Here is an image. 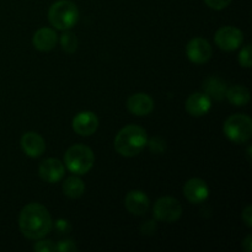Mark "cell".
<instances>
[{
  "label": "cell",
  "mask_w": 252,
  "mask_h": 252,
  "mask_svg": "<svg viewBox=\"0 0 252 252\" xmlns=\"http://www.w3.org/2000/svg\"><path fill=\"white\" fill-rule=\"evenodd\" d=\"M239 63H240L241 66L244 68H251V46L248 44V46L244 47L241 49L240 54H239Z\"/></svg>",
  "instance_id": "44dd1931"
},
{
  "label": "cell",
  "mask_w": 252,
  "mask_h": 252,
  "mask_svg": "<svg viewBox=\"0 0 252 252\" xmlns=\"http://www.w3.org/2000/svg\"><path fill=\"white\" fill-rule=\"evenodd\" d=\"M85 191V185L83 180H80L76 176H70L64 181L63 184V192L69 198H79L84 194Z\"/></svg>",
  "instance_id": "d6986e66"
},
{
  "label": "cell",
  "mask_w": 252,
  "mask_h": 252,
  "mask_svg": "<svg viewBox=\"0 0 252 252\" xmlns=\"http://www.w3.org/2000/svg\"><path fill=\"white\" fill-rule=\"evenodd\" d=\"M243 220L244 223L246 224L248 228H251L252 226V207L248 206L243 211Z\"/></svg>",
  "instance_id": "484cf974"
},
{
  "label": "cell",
  "mask_w": 252,
  "mask_h": 252,
  "mask_svg": "<svg viewBox=\"0 0 252 252\" xmlns=\"http://www.w3.org/2000/svg\"><path fill=\"white\" fill-rule=\"evenodd\" d=\"M98 127V118L97 116L90 111H84V112L78 113L73 118V129L75 133L83 137H89L94 134Z\"/></svg>",
  "instance_id": "9c48e42d"
},
{
  "label": "cell",
  "mask_w": 252,
  "mask_h": 252,
  "mask_svg": "<svg viewBox=\"0 0 252 252\" xmlns=\"http://www.w3.org/2000/svg\"><path fill=\"white\" fill-rule=\"evenodd\" d=\"M184 194L187 201L193 204H198L208 198L209 189L203 180L191 179L185 184Z\"/></svg>",
  "instance_id": "30bf717a"
},
{
  "label": "cell",
  "mask_w": 252,
  "mask_h": 252,
  "mask_svg": "<svg viewBox=\"0 0 252 252\" xmlns=\"http://www.w3.org/2000/svg\"><path fill=\"white\" fill-rule=\"evenodd\" d=\"M149 148L155 154H160V153L165 152V149H166V143L162 138L154 137L149 140Z\"/></svg>",
  "instance_id": "7402d4cb"
},
{
  "label": "cell",
  "mask_w": 252,
  "mask_h": 252,
  "mask_svg": "<svg viewBox=\"0 0 252 252\" xmlns=\"http://www.w3.org/2000/svg\"><path fill=\"white\" fill-rule=\"evenodd\" d=\"M217 46L226 52L235 51L243 43L244 34L239 29L233 26H224L217 31L216 37Z\"/></svg>",
  "instance_id": "52a82bcc"
},
{
  "label": "cell",
  "mask_w": 252,
  "mask_h": 252,
  "mask_svg": "<svg viewBox=\"0 0 252 252\" xmlns=\"http://www.w3.org/2000/svg\"><path fill=\"white\" fill-rule=\"evenodd\" d=\"M243 248L246 252H251L252 250V236L248 235L245 240L243 241Z\"/></svg>",
  "instance_id": "4316f807"
},
{
  "label": "cell",
  "mask_w": 252,
  "mask_h": 252,
  "mask_svg": "<svg viewBox=\"0 0 252 252\" xmlns=\"http://www.w3.org/2000/svg\"><path fill=\"white\" fill-rule=\"evenodd\" d=\"M21 148L29 157L38 158L46 150V143L38 133L27 132L21 138Z\"/></svg>",
  "instance_id": "7c38bea8"
},
{
  "label": "cell",
  "mask_w": 252,
  "mask_h": 252,
  "mask_svg": "<svg viewBox=\"0 0 252 252\" xmlns=\"http://www.w3.org/2000/svg\"><path fill=\"white\" fill-rule=\"evenodd\" d=\"M66 169L76 175H85L90 171L95 162L93 150L83 144H75L66 150L64 155Z\"/></svg>",
  "instance_id": "277c9868"
},
{
  "label": "cell",
  "mask_w": 252,
  "mask_h": 252,
  "mask_svg": "<svg viewBox=\"0 0 252 252\" xmlns=\"http://www.w3.org/2000/svg\"><path fill=\"white\" fill-rule=\"evenodd\" d=\"M226 98L235 106H245L250 101V93L243 85H233L226 89Z\"/></svg>",
  "instance_id": "ac0fdd59"
},
{
  "label": "cell",
  "mask_w": 252,
  "mask_h": 252,
  "mask_svg": "<svg viewBox=\"0 0 252 252\" xmlns=\"http://www.w3.org/2000/svg\"><path fill=\"white\" fill-rule=\"evenodd\" d=\"M206 4L213 10H223L231 2V0H204Z\"/></svg>",
  "instance_id": "d4e9b609"
},
{
  "label": "cell",
  "mask_w": 252,
  "mask_h": 252,
  "mask_svg": "<svg viewBox=\"0 0 252 252\" xmlns=\"http://www.w3.org/2000/svg\"><path fill=\"white\" fill-rule=\"evenodd\" d=\"M186 53L192 63L204 64L211 59L212 47L207 39L197 37L189 42L186 47Z\"/></svg>",
  "instance_id": "ba28073f"
},
{
  "label": "cell",
  "mask_w": 252,
  "mask_h": 252,
  "mask_svg": "<svg viewBox=\"0 0 252 252\" xmlns=\"http://www.w3.org/2000/svg\"><path fill=\"white\" fill-rule=\"evenodd\" d=\"M212 100L202 93L192 94L186 101V110L187 112L194 117H201L204 116L209 110H211Z\"/></svg>",
  "instance_id": "9a60e30c"
},
{
  "label": "cell",
  "mask_w": 252,
  "mask_h": 252,
  "mask_svg": "<svg viewBox=\"0 0 252 252\" xmlns=\"http://www.w3.org/2000/svg\"><path fill=\"white\" fill-rule=\"evenodd\" d=\"M61 44L63 51H65L66 53H74L78 48V38H76L75 34L73 32H69L66 30L61 37Z\"/></svg>",
  "instance_id": "ffe728a7"
},
{
  "label": "cell",
  "mask_w": 252,
  "mask_h": 252,
  "mask_svg": "<svg viewBox=\"0 0 252 252\" xmlns=\"http://www.w3.org/2000/svg\"><path fill=\"white\" fill-rule=\"evenodd\" d=\"M19 226L25 238L38 240L51 233V214L42 204L30 203L25 206L20 213Z\"/></svg>",
  "instance_id": "6da1fadb"
},
{
  "label": "cell",
  "mask_w": 252,
  "mask_h": 252,
  "mask_svg": "<svg viewBox=\"0 0 252 252\" xmlns=\"http://www.w3.org/2000/svg\"><path fill=\"white\" fill-rule=\"evenodd\" d=\"M48 19L52 26L62 31L73 29L79 20L78 6L70 0H59L49 7Z\"/></svg>",
  "instance_id": "3957f363"
},
{
  "label": "cell",
  "mask_w": 252,
  "mask_h": 252,
  "mask_svg": "<svg viewBox=\"0 0 252 252\" xmlns=\"http://www.w3.org/2000/svg\"><path fill=\"white\" fill-rule=\"evenodd\" d=\"M127 107L135 116H147L154 110V101L149 95L143 93L134 94L127 101Z\"/></svg>",
  "instance_id": "4fadbf2b"
},
{
  "label": "cell",
  "mask_w": 252,
  "mask_h": 252,
  "mask_svg": "<svg viewBox=\"0 0 252 252\" xmlns=\"http://www.w3.org/2000/svg\"><path fill=\"white\" fill-rule=\"evenodd\" d=\"M149 198L142 191H130L125 198V206L132 214L143 216L149 209Z\"/></svg>",
  "instance_id": "5bb4252c"
},
{
  "label": "cell",
  "mask_w": 252,
  "mask_h": 252,
  "mask_svg": "<svg viewBox=\"0 0 252 252\" xmlns=\"http://www.w3.org/2000/svg\"><path fill=\"white\" fill-rule=\"evenodd\" d=\"M39 177L48 184H56L61 181L65 174L64 165L57 159H47L41 162L38 169Z\"/></svg>",
  "instance_id": "8fae6325"
},
{
  "label": "cell",
  "mask_w": 252,
  "mask_h": 252,
  "mask_svg": "<svg viewBox=\"0 0 252 252\" xmlns=\"http://www.w3.org/2000/svg\"><path fill=\"white\" fill-rule=\"evenodd\" d=\"M226 84L221 79L216 78V76H209L203 81V90L204 94L209 98H213L216 101H220L225 97L226 93Z\"/></svg>",
  "instance_id": "e0dca14e"
},
{
  "label": "cell",
  "mask_w": 252,
  "mask_h": 252,
  "mask_svg": "<svg viewBox=\"0 0 252 252\" xmlns=\"http://www.w3.org/2000/svg\"><path fill=\"white\" fill-rule=\"evenodd\" d=\"M224 134L236 144L246 143L252 135L251 118L243 113L230 116L224 123Z\"/></svg>",
  "instance_id": "5b68a950"
},
{
  "label": "cell",
  "mask_w": 252,
  "mask_h": 252,
  "mask_svg": "<svg viewBox=\"0 0 252 252\" xmlns=\"http://www.w3.org/2000/svg\"><path fill=\"white\" fill-rule=\"evenodd\" d=\"M78 250L75 243L71 240H62L56 244V251L58 252H74Z\"/></svg>",
  "instance_id": "cb8c5ba5"
},
{
  "label": "cell",
  "mask_w": 252,
  "mask_h": 252,
  "mask_svg": "<svg viewBox=\"0 0 252 252\" xmlns=\"http://www.w3.org/2000/svg\"><path fill=\"white\" fill-rule=\"evenodd\" d=\"M153 213L158 220L174 223L182 216V207L181 203L174 197H162L154 204Z\"/></svg>",
  "instance_id": "8992f818"
},
{
  "label": "cell",
  "mask_w": 252,
  "mask_h": 252,
  "mask_svg": "<svg viewBox=\"0 0 252 252\" xmlns=\"http://www.w3.org/2000/svg\"><path fill=\"white\" fill-rule=\"evenodd\" d=\"M33 250L37 252H53L56 251V244L51 240L38 241V243L33 246Z\"/></svg>",
  "instance_id": "603a6c76"
},
{
  "label": "cell",
  "mask_w": 252,
  "mask_h": 252,
  "mask_svg": "<svg viewBox=\"0 0 252 252\" xmlns=\"http://www.w3.org/2000/svg\"><path fill=\"white\" fill-rule=\"evenodd\" d=\"M147 144V132L144 130V128L135 125H129L122 128L115 138L116 152L126 158L138 155Z\"/></svg>",
  "instance_id": "7a4b0ae2"
},
{
  "label": "cell",
  "mask_w": 252,
  "mask_h": 252,
  "mask_svg": "<svg viewBox=\"0 0 252 252\" xmlns=\"http://www.w3.org/2000/svg\"><path fill=\"white\" fill-rule=\"evenodd\" d=\"M57 42H58V36H57L56 31L48 29V27L39 29L33 34V38H32V43H33L34 48L42 52H48L53 49L56 47Z\"/></svg>",
  "instance_id": "2e32d148"
}]
</instances>
